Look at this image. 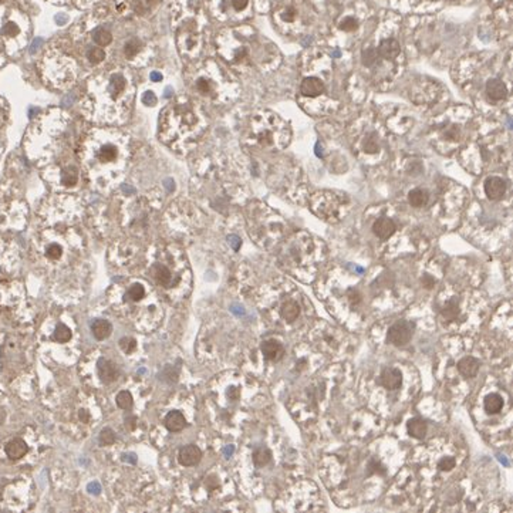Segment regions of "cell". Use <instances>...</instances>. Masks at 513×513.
<instances>
[{
  "label": "cell",
  "mask_w": 513,
  "mask_h": 513,
  "mask_svg": "<svg viewBox=\"0 0 513 513\" xmlns=\"http://www.w3.org/2000/svg\"><path fill=\"white\" fill-rule=\"evenodd\" d=\"M134 97L135 84L128 70H105L86 83L81 111L94 123L123 124L128 120Z\"/></svg>",
  "instance_id": "cell-1"
},
{
  "label": "cell",
  "mask_w": 513,
  "mask_h": 513,
  "mask_svg": "<svg viewBox=\"0 0 513 513\" xmlns=\"http://www.w3.org/2000/svg\"><path fill=\"white\" fill-rule=\"evenodd\" d=\"M130 137L117 128L90 130L80 141L81 171L95 185L109 187L123 178L128 166Z\"/></svg>",
  "instance_id": "cell-2"
},
{
  "label": "cell",
  "mask_w": 513,
  "mask_h": 513,
  "mask_svg": "<svg viewBox=\"0 0 513 513\" xmlns=\"http://www.w3.org/2000/svg\"><path fill=\"white\" fill-rule=\"evenodd\" d=\"M206 117L188 100L174 102L161 113L159 138L171 150L181 154L196 144L206 130Z\"/></svg>",
  "instance_id": "cell-3"
},
{
  "label": "cell",
  "mask_w": 513,
  "mask_h": 513,
  "mask_svg": "<svg viewBox=\"0 0 513 513\" xmlns=\"http://www.w3.org/2000/svg\"><path fill=\"white\" fill-rule=\"evenodd\" d=\"M187 80L196 94L209 101H229L238 93V83L229 72L213 61L191 68L187 74Z\"/></svg>",
  "instance_id": "cell-4"
},
{
  "label": "cell",
  "mask_w": 513,
  "mask_h": 513,
  "mask_svg": "<svg viewBox=\"0 0 513 513\" xmlns=\"http://www.w3.org/2000/svg\"><path fill=\"white\" fill-rule=\"evenodd\" d=\"M324 259V246L311 235L300 232L290 239L282 253L284 268L299 273L300 279L307 280L317 272L318 265Z\"/></svg>",
  "instance_id": "cell-5"
},
{
  "label": "cell",
  "mask_w": 513,
  "mask_h": 513,
  "mask_svg": "<svg viewBox=\"0 0 513 513\" xmlns=\"http://www.w3.org/2000/svg\"><path fill=\"white\" fill-rule=\"evenodd\" d=\"M290 128L279 116L261 111L253 116L247 131V144L261 150H280L289 144Z\"/></svg>",
  "instance_id": "cell-6"
},
{
  "label": "cell",
  "mask_w": 513,
  "mask_h": 513,
  "mask_svg": "<svg viewBox=\"0 0 513 513\" xmlns=\"http://www.w3.org/2000/svg\"><path fill=\"white\" fill-rule=\"evenodd\" d=\"M42 72L49 86L58 90H67L76 83L79 67L76 60L67 53L51 50L44 56Z\"/></svg>",
  "instance_id": "cell-7"
},
{
  "label": "cell",
  "mask_w": 513,
  "mask_h": 513,
  "mask_svg": "<svg viewBox=\"0 0 513 513\" xmlns=\"http://www.w3.org/2000/svg\"><path fill=\"white\" fill-rule=\"evenodd\" d=\"M219 54L226 63L238 70L262 67L261 64L266 61V58L262 56L263 53L256 51L252 42L239 39L236 33H232L228 37H219Z\"/></svg>",
  "instance_id": "cell-8"
},
{
  "label": "cell",
  "mask_w": 513,
  "mask_h": 513,
  "mask_svg": "<svg viewBox=\"0 0 513 513\" xmlns=\"http://www.w3.org/2000/svg\"><path fill=\"white\" fill-rule=\"evenodd\" d=\"M348 199L330 191L314 194L310 199L311 210L325 222H339L348 212Z\"/></svg>",
  "instance_id": "cell-9"
},
{
  "label": "cell",
  "mask_w": 513,
  "mask_h": 513,
  "mask_svg": "<svg viewBox=\"0 0 513 513\" xmlns=\"http://www.w3.org/2000/svg\"><path fill=\"white\" fill-rule=\"evenodd\" d=\"M435 139L432 144L441 151V154H449L455 150L458 145L461 144L463 138V127L462 123L459 121H444L438 124L434 130Z\"/></svg>",
  "instance_id": "cell-10"
},
{
  "label": "cell",
  "mask_w": 513,
  "mask_h": 513,
  "mask_svg": "<svg viewBox=\"0 0 513 513\" xmlns=\"http://www.w3.org/2000/svg\"><path fill=\"white\" fill-rule=\"evenodd\" d=\"M176 42H178V49L181 56L188 61H194L202 49V37L191 24H184L178 29L176 34Z\"/></svg>",
  "instance_id": "cell-11"
},
{
  "label": "cell",
  "mask_w": 513,
  "mask_h": 513,
  "mask_svg": "<svg viewBox=\"0 0 513 513\" xmlns=\"http://www.w3.org/2000/svg\"><path fill=\"white\" fill-rule=\"evenodd\" d=\"M314 341L318 347L325 353H337L341 350V343H343V333L334 328L332 325L321 324L314 330Z\"/></svg>",
  "instance_id": "cell-12"
},
{
  "label": "cell",
  "mask_w": 513,
  "mask_h": 513,
  "mask_svg": "<svg viewBox=\"0 0 513 513\" xmlns=\"http://www.w3.org/2000/svg\"><path fill=\"white\" fill-rule=\"evenodd\" d=\"M415 323L410 320H398L390 325L387 332V341L395 347H404L414 337Z\"/></svg>",
  "instance_id": "cell-13"
},
{
  "label": "cell",
  "mask_w": 513,
  "mask_h": 513,
  "mask_svg": "<svg viewBox=\"0 0 513 513\" xmlns=\"http://www.w3.org/2000/svg\"><path fill=\"white\" fill-rule=\"evenodd\" d=\"M46 172L57 175V184L61 188H74L80 181V169L74 162H63V164H54L50 166Z\"/></svg>",
  "instance_id": "cell-14"
},
{
  "label": "cell",
  "mask_w": 513,
  "mask_h": 513,
  "mask_svg": "<svg viewBox=\"0 0 513 513\" xmlns=\"http://www.w3.org/2000/svg\"><path fill=\"white\" fill-rule=\"evenodd\" d=\"M438 313H439V320L447 325L455 324L456 321L462 320V297L451 296L445 300L441 299L438 302Z\"/></svg>",
  "instance_id": "cell-15"
},
{
  "label": "cell",
  "mask_w": 513,
  "mask_h": 513,
  "mask_svg": "<svg viewBox=\"0 0 513 513\" xmlns=\"http://www.w3.org/2000/svg\"><path fill=\"white\" fill-rule=\"evenodd\" d=\"M303 299H300V302L295 297L286 299L279 307V314H280L282 320H284L287 324H293V323H296L297 320H300L303 316L304 309L310 307V304H304L303 306Z\"/></svg>",
  "instance_id": "cell-16"
},
{
  "label": "cell",
  "mask_w": 513,
  "mask_h": 513,
  "mask_svg": "<svg viewBox=\"0 0 513 513\" xmlns=\"http://www.w3.org/2000/svg\"><path fill=\"white\" fill-rule=\"evenodd\" d=\"M378 383L387 391H397L402 387L404 377L401 370L397 367H387L381 371L378 377Z\"/></svg>",
  "instance_id": "cell-17"
},
{
  "label": "cell",
  "mask_w": 513,
  "mask_h": 513,
  "mask_svg": "<svg viewBox=\"0 0 513 513\" xmlns=\"http://www.w3.org/2000/svg\"><path fill=\"white\" fill-rule=\"evenodd\" d=\"M150 275L154 279V282L159 286H162V287H172L179 282V280L174 279V273L171 272V269L161 262L152 263V266L150 268Z\"/></svg>",
  "instance_id": "cell-18"
},
{
  "label": "cell",
  "mask_w": 513,
  "mask_h": 513,
  "mask_svg": "<svg viewBox=\"0 0 513 513\" xmlns=\"http://www.w3.org/2000/svg\"><path fill=\"white\" fill-rule=\"evenodd\" d=\"M485 93L488 95V98L491 100L492 102H500L505 101L509 95V90H507V86L505 84L503 80L498 79V77H493V79H489L486 81L485 84Z\"/></svg>",
  "instance_id": "cell-19"
},
{
  "label": "cell",
  "mask_w": 513,
  "mask_h": 513,
  "mask_svg": "<svg viewBox=\"0 0 513 513\" xmlns=\"http://www.w3.org/2000/svg\"><path fill=\"white\" fill-rule=\"evenodd\" d=\"M485 194L491 201H499L502 199L506 194L507 184L502 176H489L486 178L484 185Z\"/></svg>",
  "instance_id": "cell-20"
},
{
  "label": "cell",
  "mask_w": 513,
  "mask_h": 513,
  "mask_svg": "<svg viewBox=\"0 0 513 513\" xmlns=\"http://www.w3.org/2000/svg\"><path fill=\"white\" fill-rule=\"evenodd\" d=\"M373 232L380 240H388L397 232V225L391 217L381 216L373 224Z\"/></svg>",
  "instance_id": "cell-21"
},
{
  "label": "cell",
  "mask_w": 513,
  "mask_h": 513,
  "mask_svg": "<svg viewBox=\"0 0 513 513\" xmlns=\"http://www.w3.org/2000/svg\"><path fill=\"white\" fill-rule=\"evenodd\" d=\"M324 83L317 77H306L300 84V94L309 98H316L324 94Z\"/></svg>",
  "instance_id": "cell-22"
},
{
  "label": "cell",
  "mask_w": 513,
  "mask_h": 513,
  "mask_svg": "<svg viewBox=\"0 0 513 513\" xmlns=\"http://www.w3.org/2000/svg\"><path fill=\"white\" fill-rule=\"evenodd\" d=\"M376 49L381 60H395L401 53V44L397 39L390 37V39H384Z\"/></svg>",
  "instance_id": "cell-23"
},
{
  "label": "cell",
  "mask_w": 513,
  "mask_h": 513,
  "mask_svg": "<svg viewBox=\"0 0 513 513\" xmlns=\"http://www.w3.org/2000/svg\"><path fill=\"white\" fill-rule=\"evenodd\" d=\"M202 459V451L196 445H185L179 449L178 461L182 466H195Z\"/></svg>",
  "instance_id": "cell-24"
},
{
  "label": "cell",
  "mask_w": 513,
  "mask_h": 513,
  "mask_svg": "<svg viewBox=\"0 0 513 513\" xmlns=\"http://www.w3.org/2000/svg\"><path fill=\"white\" fill-rule=\"evenodd\" d=\"M262 354L265 355V358L269 360V361H280L284 355V347L280 341L277 340H266L262 343Z\"/></svg>",
  "instance_id": "cell-25"
},
{
  "label": "cell",
  "mask_w": 513,
  "mask_h": 513,
  "mask_svg": "<svg viewBox=\"0 0 513 513\" xmlns=\"http://www.w3.org/2000/svg\"><path fill=\"white\" fill-rule=\"evenodd\" d=\"M97 371H98V377L102 383L109 384L114 383L117 378L120 377L118 369L114 362L107 358H100L97 362Z\"/></svg>",
  "instance_id": "cell-26"
},
{
  "label": "cell",
  "mask_w": 513,
  "mask_h": 513,
  "mask_svg": "<svg viewBox=\"0 0 513 513\" xmlns=\"http://www.w3.org/2000/svg\"><path fill=\"white\" fill-rule=\"evenodd\" d=\"M456 369H458V373L462 377L473 378V377H477L478 371L481 369V361L478 358H475V357H472V355H465V357H462L458 361Z\"/></svg>",
  "instance_id": "cell-27"
},
{
  "label": "cell",
  "mask_w": 513,
  "mask_h": 513,
  "mask_svg": "<svg viewBox=\"0 0 513 513\" xmlns=\"http://www.w3.org/2000/svg\"><path fill=\"white\" fill-rule=\"evenodd\" d=\"M27 451H29V447H27V444L23 441L22 438H15V439L9 441L6 444V447H5L6 455L10 459H13V461L23 458V456L27 454Z\"/></svg>",
  "instance_id": "cell-28"
},
{
  "label": "cell",
  "mask_w": 513,
  "mask_h": 513,
  "mask_svg": "<svg viewBox=\"0 0 513 513\" xmlns=\"http://www.w3.org/2000/svg\"><path fill=\"white\" fill-rule=\"evenodd\" d=\"M164 425L171 432H179L187 426V418L181 411H169L164 419Z\"/></svg>",
  "instance_id": "cell-29"
},
{
  "label": "cell",
  "mask_w": 513,
  "mask_h": 513,
  "mask_svg": "<svg viewBox=\"0 0 513 513\" xmlns=\"http://www.w3.org/2000/svg\"><path fill=\"white\" fill-rule=\"evenodd\" d=\"M503 407H505V401L498 392H491L485 397L484 410L488 415H496L503 410Z\"/></svg>",
  "instance_id": "cell-30"
},
{
  "label": "cell",
  "mask_w": 513,
  "mask_h": 513,
  "mask_svg": "<svg viewBox=\"0 0 513 513\" xmlns=\"http://www.w3.org/2000/svg\"><path fill=\"white\" fill-rule=\"evenodd\" d=\"M361 151L367 155H374L381 151V141L377 135V132H369L362 138Z\"/></svg>",
  "instance_id": "cell-31"
},
{
  "label": "cell",
  "mask_w": 513,
  "mask_h": 513,
  "mask_svg": "<svg viewBox=\"0 0 513 513\" xmlns=\"http://www.w3.org/2000/svg\"><path fill=\"white\" fill-rule=\"evenodd\" d=\"M91 332L97 340H105L108 339L113 333V325L109 321L104 320V318H97L91 324Z\"/></svg>",
  "instance_id": "cell-32"
},
{
  "label": "cell",
  "mask_w": 513,
  "mask_h": 513,
  "mask_svg": "<svg viewBox=\"0 0 513 513\" xmlns=\"http://www.w3.org/2000/svg\"><path fill=\"white\" fill-rule=\"evenodd\" d=\"M408 434L411 435L415 439H422L425 438L426 432H428V424L425 419L422 418H412L408 422Z\"/></svg>",
  "instance_id": "cell-33"
},
{
  "label": "cell",
  "mask_w": 513,
  "mask_h": 513,
  "mask_svg": "<svg viewBox=\"0 0 513 513\" xmlns=\"http://www.w3.org/2000/svg\"><path fill=\"white\" fill-rule=\"evenodd\" d=\"M429 201V192L424 188L412 189L408 194V202L412 208H422Z\"/></svg>",
  "instance_id": "cell-34"
},
{
  "label": "cell",
  "mask_w": 513,
  "mask_h": 513,
  "mask_svg": "<svg viewBox=\"0 0 513 513\" xmlns=\"http://www.w3.org/2000/svg\"><path fill=\"white\" fill-rule=\"evenodd\" d=\"M141 51H142V43L138 39H131L124 46V56L130 61L137 60L138 56L141 54Z\"/></svg>",
  "instance_id": "cell-35"
},
{
  "label": "cell",
  "mask_w": 513,
  "mask_h": 513,
  "mask_svg": "<svg viewBox=\"0 0 513 513\" xmlns=\"http://www.w3.org/2000/svg\"><path fill=\"white\" fill-rule=\"evenodd\" d=\"M361 61L364 67L367 68H376L377 65L381 63V58L378 56L377 53L376 47H369V49H364L361 54Z\"/></svg>",
  "instance_id": "cell-36"
},
{
  "label": "cell",
  "mask_w": 513,
  "mask_h": 513,
  "mask_svg": "<svg viewBox=\"0 0 513 513\" xmlns=\"http://www.w3.org/2000/svg\"><path fill=\"white\" fill-rule=\"evenodd\" d=\"M22 27L20 24L15 20H6L3 23V26L0 27V33L2 36L6 37V39H19L20 34H22Z\"/></svg>",
  "instance_id": "cell-37"
},
{
  "label": "cell",
  "mask_w": 513,
  "mask_h": 513,
  "mask_svg": "<svg viewBox=\"0 0 513 513\" xmlns=\"http://www.w3.org/2000/svg\"><path fill=\"white\" fill-rule=\"evenodd\" d=\"M91 37H93V42L95 43V46H98V47H107V46H109L111 42H113V34H111V31H108L107 29H104V27H97V29L93 31Z\"/></svg>",
  "instance_id": "cell-38"
},
{
  "label": "cell",
  "mask_w": 513,
  "mask_h": 513,
  "mask_svg": "<svg viewBox=\"0 0 513 513\" xmlns=\"http://www.w3.org/2000/svg\"><path fill=\"white\" fill-rule=\"evenodd\" d=\"M456 468V458L454 455H442L441 458L436 459V463H435V469L438 472H442V473H448L451 470H454Z\"/></svg>",
  "instance_id": "cell-39"
},
{
  "label": "cell",
  "mask_w": 513,
  "mask_h": 513,
  "mask_svg": "<svg viewBox=\"0 0 513 513\" xmlns=\"http://www.w3.org/2000/svg\"><path fill=\"white\" fill-rule=\"evenodd\" d=\"M344 297H346V302H347L348 306H350L351 309L360 307L362 304V302H364V296H362V293L357 289V287H348V289L344 291Z\"/></svg>",
  "instance_id": "cell-40"
},
{
  "label": "cell",
  "mask_w": 513,
  "mask_h": 513,
  "mask_svg": "<svg viewBox=\"0 0 513 513\" xmlns=\"http://www.w3.org/2000/svg\"><path fill=\"white\" fill-rule=\"evenodd\" d=\"M272 461V452L268 448H258L253 452V463L258 468L266 466Z\"/></svg>",
  "instance_id": "cell-41"
},
{
  "label": "cell",
  "mask_w": 513,
  "mask_h": 513,
  "mask_svg": "<svg viewBox=\"0 0 513 513\" xmlns=\"http://www.w3.org/2000/svg\"><path fill=\"white\" fill-rule=\"evenodd\" d=\"M86 58H87L90 63L93 64H97V63H101L105 60V51L102 50V47H90L87 51H86Z\"/></svg>",
  "instance_id": "cell-42"
},
{
  "label": "cell",
  "mask_w": 513,
  "mask_h": 513,
  "mask_svg": "<svg viewBox=\"0 0 513 513\" xmlns=\"http://www.w3.org/2000/svg\"><path fill=\"white\" fill-rule=\"evenodd\" d=\"M144 296H145L144 286L139 284V283H134L130 289L127 290V293H125V299H127V300H131V302H139Z\"/></svg>",
  "instance_id": "cell-43"
},
{
  "label": "cell",
  "mask_w": 513,
  "mask_h": 513,
  "mask_svg": "<svg viewBox=\"0 0 513 513\" xmlns=\"http://www.w3.org/2000/svg\"><path fill=\"white\" fill-rule=\"evenodd\" d=\"M46 258L50 261H58L63 256V247L57 242H51L50 245L46 246Z\"/></svg>",
  "instance_id": "cell-44"
},
{
  "label": "cell",
  "mask_w": 513,
  "mask_h": 513,
  "mask_svg": "<svg viewBox=\"0 0 513 513\" xmlns=\"http://www.w3.org/2000/svg\"><path fill=\"white\" fill-rule=\"evenodd\" d=\"M117 436L116 432L111 429V428H104L100 435H98V444L101 447H108V445H113L116 442Z\"/></svg>",
  "instance_id": "cell-45"
},
{
  "label": "cell",
  "mask_w": 513,
  "mask_h": 513,
  "mask_svg": "<svg viewBox=\"0 0 513 513\" xmlns=\"http://www.w3.org/2000/svg\"><path fill=\"white\" fill-rule=\"evenodd\" d=\"M54 339L57 340L58 343H67L71 340V330L65 324H57L56 330H54Z\"/></svg>",
  "instance_id": "cell-46"
},
{
  "label": "cell",
  "mask_w": 513,
  "mask_h": 513,
  "mask_svg": "<svg viewBox=\"0 0 513 513\" xmlns=\"http://www.w3.org/2000/svg\"><path fill=\"white\" fill-rule=\"evenodd\" d=\"M116 401L117 405H118L121 410H130L131 407H132V404H134L132 395H131V392H128V391H121V392H118Z\"/></svg>",
  "instance_id": "cell-47"
},
{
  "label": "cell",
  "mask_w": 513,
  "mask_h": 513,
  "mask_svg": "<svg viewBox=\"0 0 513 513\" xmlns=\"http://www.w3.org/2000/svg\"><path fill=\"white\" fill-rule=\"evenodd\" d=\"M358 26H360V23H358V20L355 19V17H351V16H348V17H344L341 22H340L339 24V27L343 31H347V33H351V31H355V30L358 29Z\"/></svg>",
  "instance_id": "cell-48"
},
{
  "label": "cell",
  "mask_w": 513,
  "mask_h": 513,
  "mask_svg": "<svg viewBox=\"0 0 513 513\" xmlns=\"http://www.w3.org/2000/svg\"><path fill=\"white\" fill-rule=\"evenodd\" d=\"M120 347L123 348L124 353L130 354V353H132L135 350L137 343H135V340L132 339V337H123V339L120 340Z\"/></svg>",
  "instance_id": "cell-49"
},
{
  "label": "cell",
  "mask_w": 513,
  "mask_h": 513,
  "mask_svg": "<svg viewBox=\"0 0 513 513\" xmlns=\"http://www.w3.org/2000/svg\"><path fill=\"white\" fill-rule=\"evenodd\" d=\"M279 16H280V19H282L283 22L291 23V22H295V19H296V16H297V12L295 8H291V6H286V8L283 9L282 12H280V15Z\"/></svg>",
  "instance_id": "cell-50"
},
{
  "label": "cell",
  "mask_w": 513,
  "mask_h": 513,
  "mask_svg": "<svg viewBox=\"0 0 513 513\" xmlns=\"http://www.w3.org/2000/svg\"><path fill=\"white\" fill-rule=\"evenodd\" d=\"M229 6H231V9H233V12L242 13L249 6V0H229Z\"/></svg>",
  "instance_id": "cell-51"
},
{
  "label": "cell",
  "mask_w": 513,
  "mask_h": 513,
  "mask_svg": "<svg viewBox=\"0 0 513 513\" xmlns=\"http://www.w3.org/2000/svg\"><path fill=\"white\" fill-rule=\"evenodd\" d=\"M142 102H144L145 105H148V107H152V105L157 104V97L151 91H146L144 97H142Z\"/></svg>",
  "instance_id": "cell-52"
},
{
  "label": "cell",
  "mask_w": 513,
  "mask_h": 513,
  "mask_svg": "<svg viewBox=\"0 0 513 513\" xmlns=\"http://www.w3.org/2000/svg\"><path fill=\"white\" fill-rule=\"evenodd\" d=\"M137 426V418L134 415H130V417H125V428L128 431H134Z\"/></svg>",
  "instance_id": "cell-53"
},
{
  "label": "cell",
  "mask_w": 513,
  "mask_h": 513,
  "mask_svg": "<svg viewBox=\"0 0 513 513\" xmlns=\"http://www.w3.org/2000/svg\"><path fill=\"white\" fill-rule=\"evenodd\" d=\"M422 284H424V287L425 289H432L434 287V284H435V279L432 277V276H429V275H425L424 277H422Z\"/></svg>",
  "instance_id": "cell-54"
},
{
  "label": "cell",
  "mask_w": 513,
  "mask_h": 513,
  "mask_svg": "<svg viewBox=\"0 0 513 513\" xmlns=\"http://www.w3.org/2000/svg\"><path fill=\"white\" fill-rule=\"evenodd\" d=\"M79 417L83 422H88V421H90V414H88L87 411H84V410H80Z\"/></svg>",
  "instance_id": "cell-55"
},
{
  "label": "cell",
  "mask_w": 513,
  "mask_h": 513,
  "mask_svg": "<svg viewBox=\"0 0 513 513\" xmlns=\"http://www.w3.org/2000/svg\"><path fill=\"white\" fill-rule=\"evenodd\" d=\"M5 418H6V412L3 411V410H0V424L5 421Z\"/></svg>",
  "instance_id": "cell-56"
},
{
  "label": "cell",
  "mask_w": 513,
  "mask_h": 513,
  "mask_svg": "<svg viewBox=\"0 0 513 513\" xmlns=\"http://www.w3.org/2000/svg\"><path fill=\"white\" fill-rule=\"evenodd\" d=\"M304 362H306V360H304V358H302V360H300V364H304ZM303 369H304V365H299V367H297V370H299V371H302Z\"/></svg>",
  "instance_id": "cell-57"
},
{
  "label": "cell",
  "mask_w": 513,
  "mask_h": 513,
  "mask_svg": "<svg viewBox=\"0 0 513 513\" xmlns=\"http://www.w3.org/2000/svg\"><path fill=\"white\" fill-rule=\"evenodd\" d=\"M159 79H161V76H158V74H155V72L151 74V80H159Z\"/></svg>",
  "instance_id": "cell-58"
},
{
  "label": "cell",
  "mask_w": 513,
  "mask_h": 513,
  "mask_svg": "<svg viewBox=\"0 0 513 513\" xmlns=\"http://www.w3.org/2000/svg\"><path fill=\"white\" fill-rule=\"evenodd\" d=\"M0 311H2V309H0Z\"/></svg>",
  "instance_id": "cell-59"
}]
</instances>
